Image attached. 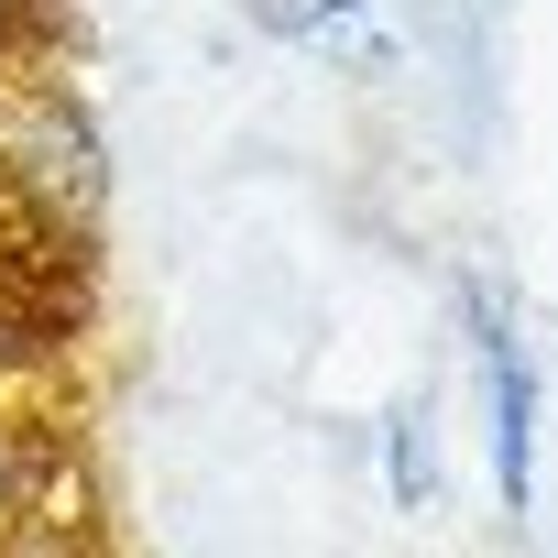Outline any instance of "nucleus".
Masks as SVG:
<instances>
[{
    "label": "nucleus",
    "instance_id": "nucleus-5",
    "mask_svg": "<svg viewBox=\"0 0 558 558\" xmlns=\"http://www.w3.org/2000/svg\"><path fill=\"white\" fill-rule=\"evenodd\" d=\"M384 493H395V514H438V405L427 395H405L384 416Z\"/></svg>",
    "mask_w": 558,
    "mask_h": 558
},
{
    "label": "nucleus",
    "instance_id": "nucleus-2",
    "mask_svg": "<svg viewBox=\"0 0 558 558\" xmlns=\"http://www.w3.org/2000/svg\"><path fill=\"white\" fill-rule=\"evenodd\" d=\"M0 165H12V208H34L56 230H88L110 197V143H99L88 99L45 66L0 77Z\"/></svg>",
    "mask_w": 558,
    "mask_h": 558
},
{
    "label": "nucleus",
    "instance_id": "nucleus-7",
    "mask_svg": "<svg viewBox=\"0 0 558 558\" xmlns=\"http://www.w3.org/2000/svg\"><path fill=\"white\" fill-rule=\"evenodd\" d=\"M0 219H12V165H0Z\"/></svg>",
    "mask_w": 558,
    "mask_h": 558
},
{
    "label": "nucleus",
    "instance_id": "nucleus-6",
    "mask_svg": "<svg viewBox=\"0 0 558 558\" xmlns=\"http://www.w3.org/2000/svg\"><path fill=\"white\" fill-rule=\"evenodd\" d=\"M56 34H66V0H0V77L45 66V56H56Z\"/></svg>",
    "mask_w": 558,
    "mask_h": 558
},
{
    "label": "nucleus",
    "instance_id": "nucleus-1",
    "mask_svg": "<svg viewBox=\"0 0 558 558\" xmlns=\"http://www.w3.org/2000/svg\"><path fill=\"white\" fill-rule=\"evenodd\" d=\"M460 329H471V384H482V460H493V504L504 525H536L547 493V373L525 340V307L482 274H460Z\"/></svg>",
    "mask_w": 558,
    "mask_h": 558
},
{
    "label": "nucleus",
    "instance_id": "nucleus-4",
    "mask_svg": "<svg viewBox=\"0 0 558 558\" xmlns=\"http://www.w3.org/2000/svg\"><path fill=\"white\" fill-rule=\"evenodd\" d=\"M45 514H56V427L0 395V547L45 536Z\"/></svg>",
    "mask_w": 558,
    "mask_h": 558
},
{
    "label": "nucleus",
    "instance_id": "nucleus-3",
    "mask_svg": "<svg viewBox=\"0 0 558 558\" xmlns=\"http://www.w3.org/2000/svg\"><path fill=\"white\" fill-rule=\"evenodd\" d=\"M252 34L296 45L307 66H329V77H351V88H384V77L405 66V34H395L384 0H252Z\"/></svg>",
    "mask_w": 558,
    "mask_h": 558
}]
</instances>
